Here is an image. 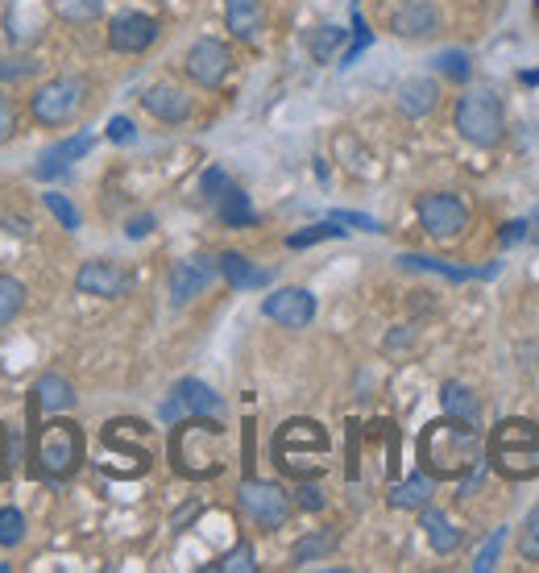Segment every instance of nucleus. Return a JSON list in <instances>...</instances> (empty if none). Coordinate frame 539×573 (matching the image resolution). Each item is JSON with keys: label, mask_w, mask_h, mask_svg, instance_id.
Listing matches in <instances>:
<instances>
[{"label": "nucleus", "mask_w": 539, "mask_h": 573, "mask_svg": "<svg viewBox=\"0 0 539 573\" xmlns=\"http://www.w3.org/2000/svg\"><path fill=\"white\" fill-rule=\"evenodd\" d=\"M236 502H241V511H245L258 527H266V532H279V527L291 520V511H295L291 495L282 491L279 482H266V478H245L241 491H236Z\"/></svg>", "instance_id": "6e6552de"}, {"label": "nucleus", "mask_w": 539, "mask_h": 573, "mask_svg": "<svg viewBox=\"0 0 539 573\" xmlns=\"http://www.w3.org/2000/svg\"><path fill=\"white\" fill-rule=\"evenodd\" d=\"M216 573H258V561H254V545H236L229 557H220L216 565H211Z\"/></svg>", "instance_id": "f704fd0d"}, {"label": "nucleus", "mask_w": 539, "mask_h": 573, "mask_svg": "<svg viewBox=\"0 0 539 573\" xmlns=\"http://www.w3.org/2000/svg\"><path fill=\"white\" fill-rule=\"evenodd\" d=\"M216 258H204V254H195V258H183V263H175L170 270V279H166V291H170V304L175 308H183L191 304L195 295H204L211 283H216Z\"/></svg>", "instance_id": "f8f14e48"}, {"label": "nucleus", "mask_w": 539, "mask_h": 573, "mask_svg": "<svg viewBox=\"0 0 539 573\" xmlns=\"http://www.w3.org/2000/svg\"><path fill=\"white\" fill-rule=\"evenodd\" d=\"M420 527H423V536H427V545L440 552V557L457 552L461 549V540H465V532L452 524L440 507H427V502L420 507Z\"/></svg>", "instance_id": "aec40b11"}, {"label": "nucleus", "mask_w": 539, "mask_h": 573, "mask_svg": "<svg viewBox=\"0 0 539 573\" xmlns=\"http://www.w3.org/2000/svg\"><path fill=\"white\" fill-rule=\"evenodd\" d=\"M329 220H336V225H349V229H361V233H382V225L365 213H332Z\"/></svg>", "instance_id": "a19ab883"}, {"label": "nucleus", "mask_w": 539, "mask_h": 573, "mask_svg": "<svg viewBox=\"0 0 539 573\" xmlns=\"http://www.w3.org/2000/svg\"><path fill=\"white\" fill-rule=\"evenodd\" d=\"M220 436L224 429L208 416L183 420L170 436V461L183 478H216L220 474Z\"/></svg>", "instance_id": "20e7f679"}, {"label": "nucleus", "mask_w": 539, "mask_h": 573, "mask_svg": "<svg viewBox=\"0 0 539 573\" xmlns=\"http://www.w3.org/2000/svg\"><path fill=\"white\" fill-rule=\"evenodd\" d=\"M229 183H233V179H229V170H224V167H208V170H204V179H200V191H204L211 204H216V200L224 195V188H229Z\"/></svg>", "instance_id": "58836bf2"}, {"label": "nucleus", "mask_w": 539, "mask_h": 573, "mask_svg": "<svg viewBox=\"0 0 539 573\" xmlns=\"http://www.w3.org/2000/svg\"><path fill=\"white\" fill-rule=\"evenodd\" d=\"M531 238H536V241H539V213H536V233H531Z\"/></svg>", "instance_id": "09e8293b"}, {"label": "nucleus", "mask_w": 539, "mask_h": 573, "mask_svg": "<svg viewBox=\"0 0 539 573\" xmlns=\"http://www.w3.org/2000/svg\"><path fill=\"white\" fill-rule=\"evenodd\" d=\"M395 104H399L402 117L420 120V117H427V113H436V104H440V88H436L432 79H423V75H415V79H402L399 92H395Z\"/></svg>", "instance_id": "6ab92c4d"}, {"label": "nucleus", "mask_w": 539, "mask_h": 573, "mask_svg": "<svg viewBox=\"0 0 539 573\" xmlns=\"http://www.w3.org/2000/svg\"><path fill=\"white\" fill-rule=\"evenodd\" d=\"M432 491H436V478L427 474V470H420V474L395 482V486L386 491V502H390L395 511H420L423 502H432Z\"/></svg>", "instance_id": "b1692460"}, {"label": "nucleus", "mask_w": 539, "mask_h": 573, "mask_svg": "<svg viewBox=\"0 0 539 573\" xmlns=\"http://www.w3.org/2000/svg\"><path fill=\"white\" fill-rule=\"evenodd\" d=\"M490 466L502 478L511 482H527V478H539V424L536 420H502L498 429L490 432Z\"/></svg>", "instance_id": "f03ea898"}, {"label": "nucleus", "mask_w": 539, "mask_h": 573, "mask_svg": "<svg viewBox=\"0 0 539 573\" xmlns=\"http://www.w3.org/2000/svg\"><path fill=\"white\" fill-rule=\"evenodd\" d=\"M133 138H138V129H133V120H129V117H113V120H108V142L129 145Z\"/></svg>", "instance_id": "79ce46f5"}, {"label": "nucleus", "mask_w": 539, "mask_h": 573, "mask_svg": "<svg viewBox=\"0 0 539 573\" xmlns=\"http://www.w3.org/2000/svg\"><path fill=\"white\" fill-rule=\"evenodd\" d=\"M25 540V515L17 507H0V549H17Z\"/></svg>", "instance_id": "473e14b6"}, {"label": "nucleus", "mask_w": 539, "mask_h": 573, "mask_svg": "<svg viewBox=\"0 0 539 573\" xmlns=\"http://www.w3.org/2000/svg\"><path fill=\"white\" fill-rule=\"evenodd\" d=\"M17 133V109H13V100H9V92L0 88V145L9 142Z\"/></svg>", "instance_id": "ea45409f"}, {"label": "nucleus", "mask_w": 539, "mask_h": 573, "mask_svg": "<svg viewBox=\"0 0 539 573\" xmlns=\"http://www.w3.org/2000/svg\"><path fill=\"white\" fill-rule=\"evenodd\" d=\"M452 120H457V133L477 150H490L506 133V113H502V100L493 92H465L457 100Z\"/></svg>", "instance_id": "39448f33"}, {"label": "nucleus", "mask_w": 539, "mask_h": 573, "mask_svg": "<svg viewBox=\"0 0 539 573\" xmlns=\"http://www.w3.org/2000/svg\"><path fill=\"white\" fill-rule=\"evenodd\" d=\"M154 42H158V17H150V13L129 9V13H117L108 25V50H117V54H141Z\"/></svg>", "instance_id": "ddd939ff"}, {"label": "nucleus", "mask_w": 539, "mask_h": 573, "mask_svg": "<svg viewBox=\"0 0 539 573\" xmlns=\"http://www.w3.org/2000/svg\"><path fill=\"white\" fill-rule=\"evenodd\" d=\"M42 204H47V213L54 216V220H59L67 233H75V229H79V208L70 204L63 191H47V195H42Z\"/></svg>", "instance_id": "2f4dec72"}, {"label": "nucleus", "mask_w": 539, "mask_h": 573, "mask_svg": "<svg viewBox=\"0 0 539 573\" xmlns=\"http://www.w3.org/2000/svg\"><path fill=\"white\" fill-rule=\"evenodd\" d=\"M399 266L407 270H432V275H445L452 283H461V279H490L498 275V263L486 266V270H470V266H452V263H440V258H423V254H399Z\"/></svg>", "instance_id": "393cba45"}, {"label": "nucleus", "mask_w": 539, "mask_h": 573, "mask_svg": "<svg viewBox=\"0 0 539 573\" xmlns=\"http://www.w3.org/2000/svg\"><path fill=\"white\" fill-rule=\"evenodd\" d=\"M34 404L42 407L47 416H63L75 407V386H70L67 374H59V370H47L42 379L34 382Z\"/></svg>", "instance_id": "412c9836"}, {"label": "nucleus", "mask_w": 539, "mask_h": 573, "mask_svg": "<svg viewBox=\"0 0 539 573\" xmlns=\"http://www.w3.org/2000/svg\"><path fill=\"white\" fill-rule=\"evenodd\" d=\"M341 47H345V29L341 25H320V29L307 34V50H311L316 63H329Z\"/></svg>", "instance_id": "c756f323"}, {"label": "nucleus", "mask_w": 539, "mask_h": 573, "mask_svg": "<svg viewBox=\"0 0 539 573\" xmlns=\"http://www.w3.org/2000/svg\"><path fill=\"white\" fill-rule=\"evenodd\" d=\"M336 532L332 527H320V532H307L295 540V549H291V565H311V561H320V557H329L336 549Z\"/></svg>", "instance_id": "cd10ccee"}, {"label": "nucleus", "mask_w": 539, "mask_h": 573, "mask_svg": "<svg viewBox=\"0 0 539 573\" xmlns=\"http://www.w3.org/2000/svg\"><path fill=\"white\" fill-rule=\"evenodd\" d=\"M38 461H42V474L63 482L79 470L84 461V432L70 420H50L42 436H38Z\"/></svg>", "instance_id": "0eeeda50"}, {"label": "nucleus", "mask_w": 539, "mask_h": 573, "mask_svg": "<svg viewBox=\"0 0 539 573\" xmlns=\"http://www.w3.org/2000/svg\"><path fill=\"white\" fill-rule=\"evenodd\" d=\"M34 72V63H4V59H0V75H4V79H25V75Z\"/></svg>", "instance_id": "a18cd8bd"}, {"label": "nucleus", "mask_w": 539, "mask_h": 573, "mask_svg": "<svg viewBox=\"0 0 539 573\" xmlns=\"http://www.w3.org/2000/svg\"><path fill=\"white\" fill-rule=\"evenodd\" d=\"M150 229H154V216H133V220H129V229H125V233H129V238H145V233H150Z\"/></svg>", "instance_id": "49530a36"}, {"label": "nucleus", "mask_w": 539, "mask_h": 573, "mask_svg": "<svg viewBox=\"0 0 539 573\" xmlns=\"http://www.w3.org/2000/svg\"><path fill=\"white\" fill-rule=\"evenodd\" d=\"M92 133L84 129V133H75V138H67V142H59V145H50L47 154L38 158V167H34V175L38 179H54V175H67L70 163H79L88 150H92Z\"/></svg>", "instance_id": "a211bd4d"}, {"label": "nucleus", "mask_w": 539, "mask_h": 573, "mask_svg": "<svg viewBox=\"0 0 539 573\" xmlns=\"http://www.w3.org/2000/svg\"><path fill=\"white\" fill-rule=\"evenodd\" d=\"M261 316H270L282 329H307L316 320V295L307 286H282L261 300Z\"/></svg>", "instance_id": "9b49d317"}, {"label": "nucleus", "mask_w": 539, "mask_h": 573, "mask_svg": "<svg viewBox=\"0 0 539 573\" xmlns=\"http://www.w3.org/2000/svg\"><path fill=\"white\" fill-rule=\"evenodd\" d=\"M518 552H523V561H539V507L527 511V520H523V532H518Z\"/></svg>", "instance_id": "e433bc0d"}, {"label": "nucleus", "mask_w": 539, "mask_h": 573, "mask_svg": "<svg viewBox=\"0 0 539 573\" xmlns=\"http://www.w3.org/2000/svg\"><path fill=\"white\" fill-rule=\"evenodd\" d=\"M25 308V283L13 275H0V329H9Z\"/></svg>", "instance_id": "c85d7f7f"}, {"label": "nucleus", "mask_w": 539, "mask_h": 573, "mask_svg": "<svg viewBox=\"0 0 539 573\" xmlns=\"http://www.w3.org/2000/svg\"><path fill=\"white\" fill-rule=\"evenodd\" d=\"M420 213V225L427 229V238L436 241H452L470 229V204L452 191H432V195H420L415 204Z\"/></svg>", "instance_id": "1a4fd4ad"}, {"label": "nucleus", "mask_w": 539, "mask_h": 573, "mask_svg": "<svg viewBox=\"0 0 539 573\" xmlns=\"http://www.w3.org/2000/svg\"><path fill=\"white\" fill-rule=\"evenodd\" d=\"M518 84H527V88H536V84H539V67H536V72H523V75H518Z\"/></svg>", "instance_id": "de8ad7c7"}, {"label": "nucleus", "mask_w": 539, "mask_h": 573, "mask_svg": "<svg viewBox=\"0 0 539 573\" xmlns=\"http://www.w3.org/2000/svg\"><path fill=\"white\" fill-rule=\"evenodd\" d=\"M370 42H374V34H370L365 17H361V13H352V47L341 54V67H352V63L361 59V50H370Z\"/></svg>", "instance_id": "c9c22d12"}, {"label": "nucleus", "mask_w": 539, "mask_h": 573, "mask_svg": "<svg viewBox=\"0 0 539 573\" xmlns=\"http://www.w3.org/2000/svg\"><path fill=\"white\" fill-rule=\"evenodd\" d=\"M216 270H220V275L229 279V286H236V291H254V286L270 283V270L254 266L245 254H236V250H224V254L216 258Z\"/></svg>", "instance_id": "5701e85b"}, {"label": "nucleus", "mask_w": 539, "mask_h": 573, "mask_svg": "<svg viewBox=\"0 0 539 573\" xmlns=\"http://www.w3.org/2000/svg\"><path fill=\"white\" fill-rule=\"evenodd\" d=\"M502 540H506V527H493V536L477 549L473 557V573H490L498 565V552H502Z\"/></svg>", "instance_id": "4c0bfd02"}, {"label": "nucleus", "mask_w": 539, "mask_h": 573, "mask_svg": "<svg viewBox=\"0 0 539 573\" xmlns=\"http://www.w3.org/2000/svg\"><path fill=\"white\" fill-rule=\"evenodd\" d=\"M170 395L183 404L188 416H220V411H224V399L211 391L208 382H200V379H179Z\"/></svg>", "instance_id": "4be33fe9"}, {"label": "nucleus", "mask_w": 539, "mask_h": 573, "mask_svg": "<svg viewBox=\"0 0 539 573\" xmlns=\"http://www.w3.org/2000/svg\"><path fill=\"white\" fill-rule=\"evenodd\" d=\"M141 109L163 125H183L191 117V96L183 88H175V84H154V88L141 92Z\"/></svg>", "instance_id": "dca6fc26"}, {"label": "nucleus", "mask_w": 539, "mask_h": 573, "mask_svg": "<svg viewBox=\"0 0 539 573\" xmlns=\"http://www.w3.org/2000/svg\"><path fill=\"white\" fill-rule=\"evenodd\" d=\"M482 461V432L470 420H432L420 432V466L432 478H465Z\"/></svg>", "instance_id": "f257e3e1"}, {"label": "nucleus", "mask_w": 539, "mask_h": 573, "mask_svg": "<svg viewBox=\"0 0 539 573\" xmlns=\"http://www.w3.org/2000/svg\"><path fill=\"white\" fill-rule=\"evenodd\" d=\"M295 495H299V499H295V502H299L304 511H320V507H324V491H320V486H311L307 478H304V486H299Z\"/></svg>", "instance_id": "37998d69"}, {"label": "nucleus", "mask_w": 539, "mask_h": 573, "mask_svg": "<svg viewBox=\"0 0 539 573\" xmlns=\"http://www.w3.org/2000/svg\"><path fill=\"white\" fill-rule=\"evenodd\" d=\"M440 25H445V17H440V9H436L432 0H407V4H399V9L390 13V29H395L399 38H407V42L440 34Z\"/></svg>", "instance_id": "2eb2a0df"}, {"label": "nucleus", "mask_w": 539, "mask_h": 573, "mask_svg": "<svg viewBox=\"0 0 539 573\" xmlns=\"http://www.w3.org/2000/svg\"><path fill=\"white\" fill-rule=\"evenodd\" d=\"M224 22L236 42L258 47L261 29H266V4L261 0H224Z\"/></svg>", "instance_id": "f3484780"}, {"label": "nucleus", "mask_w": 539, "mask_h": 573, "mask_svg": "<svg viewBox=\"0 0 539 573\" xmlns=\"http://www.w3.org/2000/svg\"><path fill=\"white\" fill-rule=\"evenodd\" d=\"M216 213H220V220L229 225V229H249V225H258V213H254V204H249V195L241 188H224V195L216 200Z\"/></svg>", "instance_id": "a878e982"}, {"label": "nucleus", "mask_w": 539, "mask_h": 573, "mask_svg": "<svg viewBox=\"0 0 539 573\" xmlns=\"http://www.w3.org/2000/svg\"><path fill=\"white\" fill-rule=\"evenodd\" d=\"M183 72L191 84L200 88H220L229 75H233V50L224 47L220 38H200L183 59Z\"/></svg>", "instance_id": "9d476101"}, {"label": "nucleus", "mask_w": 539, "mask_h": 573, "mask_svg": "<svg viewBox=\"0 0 539 573\" xmlns=\"http://www.w3.org/2000/svg\"><path fill=\"white\" fill-rule=\"evenodd\" d=\"M436 72L445 75V79H452V84H465L473 75V59L465 50H440L436 54Z\"/></svg>", "instance_id": "7c9ffc66"}, {"label": "nucleus", "mask_w": 539, "mask_h": 573, "mask_svg": "<svg viewBox=\"0 0 539 573\" xmlns=\"http://www.w3.org/2000/svg\"><path fill=\"white\" fill-rule=\"evenodd\" d=\"M527 229H531V220H511V225H502V245L527 241Z\"/></svg>", "instance_id": "c03bdc74"}, {"label": "nucleus", "mask_w": 539, "mask_h": 573, "mask_svg": "<svg viewBox=\"0 0 539 573\" xmlns=\"http://www.w3.org/2000/svg\"><path fill=\"white\" fill-rule=\"evenodd\" d=\"M329 238H345V229H341L336 220L311 225V229H304V233H291V238H286V245H291V250H307V245H316V241H329Z\"/></svg>", "instance_id": "72a5a7b5"}, {"label": "nucleus", "mask_w": 539, "mask_h": 573, "mask_svg": "<svg viewBox=\"0 0 539 573\" xmlns=\"http://www.w3.org/2000/svg\"><path fill=\"white\" fill-rule=\"evenodd\" d=\"M440 404H445V416H457V420H470V424H477L482 420V404L473 399V391L465 386V382H445L440 386Z\"/></svg>", "instance_id": "bb28decb"}, {"label": "nucleus", "mask_w": 539, "mask_h": 573, "mask_svg": "<svg viewBox=\"0 0 539 573\" xmlns=\"http://www.w3.org/2000/svg\"><path fill=\"white\" fill-rule=\"evenodd\" d=\"M84 100H88V84H84L79 75H59V79H50V84H42V88L34 92L29 113H34V120H38L42 129H59V125H67V120L79 117Z\"/></svg>", "instance_id": "423d86ee"}, {"label": "nucleus", "mask_w": 539, "mask_h": 573, "mask_svg": "<svg viewBox=\"0 0 539 573\" xmlns=\"http://www.w3.org/2000/svg\"><path fill=\"white\" fill-rule=\"evenodd\" d=\"M75 291L95 295V300H120V295H129V270L117 263H104V258L84 263L75 275Z\"/></svg>", "instance_id": "4468645a"}, {"label": "nucleus", "mask_w": 539, "mask_h": 573, "mask_svg": "<svg viewBox=\"0 0 539 573\" xmlns=\"http://www.w3.org/2000/svg\"><path fill=\"white\" fill-rule=\"evenodd\" d=\"M329 457V432L316 420H286L274 432V461H279L282 474L291 478H320L324 474V461Z\"/></svg>", "instance_id": "7ed1b4c3"}]
</instances>
